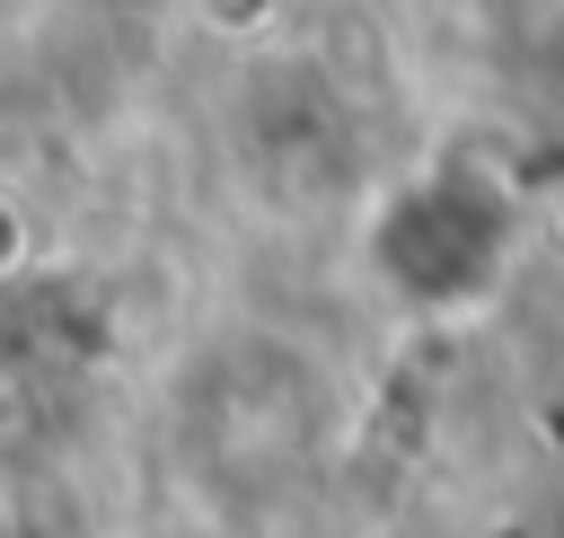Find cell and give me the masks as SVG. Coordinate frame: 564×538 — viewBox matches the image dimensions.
Returning a JSON list of instances; mask_svg holds the SVG:
<instances>
[{
    "label": "cell",
    "instance_id": "obj_1",
    "mask_svg": "<svg viewBox=\"0 0 564 538\" xmlns=\"http://www.w3.org/2000/svg\"><path fill=\"white\" fill-rule=\"evenodd\" d=\"M502 238H511V203L476 168H432V176L388 194V212L370 229V256L414 300H467L502 265Z\"/></svg>",
    "mask_w": 564,
    "mask_h": 538
}]
</instances>
